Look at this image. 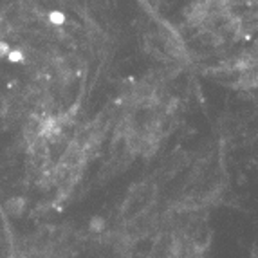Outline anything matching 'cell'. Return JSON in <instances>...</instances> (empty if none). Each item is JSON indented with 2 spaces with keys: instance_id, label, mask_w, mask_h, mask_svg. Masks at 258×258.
<instances>
[{
  "instance_id": "cell-1",
  "label": "cell",
  "mask_w": 258,
  "mask_h": 258,
  "mask_svg": "<svg viewBox=\"0 0 258 258\" xmlns=\"http://www.w3.org/2000/svg\"><path fill=\"white\" fill-rule=\"evenodd\" d=\"M52 20H54V22H61V20H63V18H61V15L54 13V15H52Z\"/></svg>"
}]
</instances>
